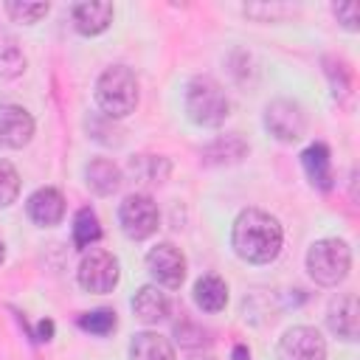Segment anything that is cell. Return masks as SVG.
Instances as JSON below:
<instances>
[{
  "label": "cell",
  "instance_id": "obj_1",
  "mask_svg": "<svg viewBox=\"0 0 360 360\" xmlns=\"http://www.w3.org/2000/svg\"><path fill=\"white\" fill-rule=\"evenodd\" d=\"M281 225L276 217L259 208H248L236 217L233 231H231V245L239 259L250 264H267L281 253Z\"/></svg>",
  "mask_w": 360,
  "mask_h": 360
},
{
  "label": "cell",
  "instance_id": "obj_2",
  "mask_svg": "<svg viewBox=\"0 0 360 360\" xmlns=\"http://www.w3.org/2000/svg\"><path fill=\"white\" fill-rule=\"evenodd\" d=\"M96 101L107 118H124L138 107V79L127 65H112L96 79Z\"/></svg>",
  "mask_w": 360,
  "mask_h": 360
},
{
  "label": "cell",
  "instance_id": "obj_3",
  "mask_svg": "<svg viewBox=\"0 0 360 360\" xmlns=\"http://www.w3.org/2000/svg\"><path fill=\"white\" fill-rule=\"evenodd\" d=\"M186 112L200 127H219L231 112V101L211 76H197L186 84Z\"/></svg>",
  "mask_w": 360,
  "mask_h": 360
},
{
  "label": "cell",
  "instance_id": "obj_4",
  "mask_svg": "<svg viewBox=\"0 0 360 360\" xmlns=\"http://www.w3.org/2000/svg\"><path fill=\"white\" fill-rule=\"evenodd\" d=\"M352 267V250L343 239H318L307 250V270L315 284L338 287Z\"/></svg>",
  "mask_w": 360,
  "mask_h": 360
},
{
  "label": "cell",
  "instance_id": "obj_5",
  "mask_svg": "<svg viewBox=\"0 0 360 360\" xmlns=\"http://www.w3.org/2000/svg\"><path fill=\"white\" fill-rule=\"evenodd\" d=\"M118 276H121L118 259L101 248H90V253H84V259L79 262V270H76L79 287L87 292H96V295L112 292L118 284Z\"/></svg>",
  "mask_w": 360,
  "mask_h": 360
},
{
  "label": "cell",
  "instance_id": "obj_6",
  "mask_svg": "<svg viewBox=\"0 0 360 360\" xmlns=\"http://www.w3.org/2000/svg\"><path fill=\"white\" fill-rule=\"evenodd\" d=\"M158 219H160V214L149 194H129L118 208L121 231L135 242L149 239L158 231Z\"/></svg>",
  "mask_w": 360,
  "mask_h": 360
},
{
  "label": "cell",
  "instance_id": "obj_7",
  "mask_svg": "<svg viewBox=\"0 0 360 360\" xmlns=\"http://www.w3.org/2000/svg\"><path fill=\"white\" fill-rule=\"evenodd\" d=\"M264 127L267 132L281 141V143H292L304 135L307 129V115L301 110L298 101H290V98H276L267 104L264 110Z\"/></svg>",
  "mask_w": 360,
  "mask_h": 360
},
{
  "label": "cell",
  "instance_id": "obj_8",
  "mask_svg": "<svg viewBox=\"0 0 360 360\" xmlns=\"http://www.w3.org/2000/svg\"><path fill=\"white\" fill-rule=\"evenodd\" d=\"M146 270L158 284L174 290L186 278V256L172 242H160L146 253Z\"/></svg>",
  "mask_w": 360,
  "mask_h": 360
},
{
  "label": "cell",
  "instance_id": "obj_9",
  "mask_svg": "<svg viewBox=\"0 0 360 360\" xmlns=\"http://www.w3.org/2000/svg\"><path fill=\"white\" fill-rule=\"evenodd\" d=\"M278 360H326V343L312 326H292L278 340Z\"/></svg>",
  "mask_w": 360,
  "mask_h": 360
},
{
  "label": "cell",
  "instance_id": "obj_10",
  "mask_svg": "<svg viewBox=\"0 0 360 360\" xmlns=\"http://www.w3.org/2000/svg\"><path fill=\"white\" fill-rule=\"evenodd\" d=\"M326 326H329L332 335H338L343 340H357V335H360V304H357L354 292H343L329 304Z\"/></svg>",
  "mask_w": 360,
  "mask_h": 360
},
{
  "label": "cell",
  "instance_id": "obj_11",
  "mask_svg": "<svg viewBox=\"0 0 360 360\" xmlns=\"http://www.w3.org/2000/svg\"><path fill=\"white\" fill-rule=\"evenodd\" d=\"M34 138V118L20 104H0V146L22 149Z\"/></svg>",
  "mask_w": 360,
  "mask_h": 360
},
{
  "label": "cell",
  "instance_id": "obj_12",
  "mask_svg": "<svg viewBox=\"0 0 360 360\" xmlns=\"http://www.w3.org/2000/svg\"><path fill=\"white\" fill-rule=\"evenodd\" d=\"M25 208H28V217H31L37 225L51 228V225H59L62 217H65V197H62L59 188L45 186V188H37V191L28 197V205H25Z\"/></svg>",
  "mask_w": 360,
  "mask_h": 360
},
{
  "label": "cell",
  "instance_id": "obj_13",
  "mask_svg": "<svg viewBox=\"0 0 360 360\" xmlns=\"http://www.w3.org/2000/svg\"><path fill=\"white\" fill-rule=\"evenodd\" d=\"M110 22H112V3L107 0H87L73 6V25L84 37H96L107 31Z\"/></svg>",
  "mask_w": 360,
  "mask_h": 360
},
{
  "label": "cell",
  "instance_id": "obj_14",
  "mask_svg": "<svg viewBox=\"0 0 360 360\" xmlns=\"http://www.w3.org/2000/svg\"><path fill=\"white\" fill-rule=\"evenodd\" d=\"M301 166L309 177V183L321 191H329L332 188V180H335V172H332V155H329V146L315 141L309 143L304 152H301Z\"/></svg>",
  "mask_w": 360,
  "mask_h": 360
},
{
  "label": "cell",
  "instance_id": "obj_15",
  "mask_svg": "<svg viewBox=\"0 0 360 360\" xmlns=\"http://www.w3.org/2000/svg\"><path fill=\"white\" fill-rule=\"evenodd\" d=\"M132 312L138 321L143 323H160L169 315V298L166 292H160L158 287L146 284L132 295Z\"/></svg>",
  "mask_w": 360,
  "mask_h": 360
},
{
  "label": "cell",
  "instance_id": "obj_16",
  "mask_svg": "<svg viewBox=\"0 0 360 360\" xmlns=\"http://www.w3.org/2000/svg\"><path fill=\"white\" fill-rule=\"evenodd\" d=\"M84 180H87V188L96 191L98 197H107L112 191H118L121 186V169L107 160V158H96L84 166Z\"/></svg>",
  "mask_w": 360,
  "mask_h": 360
},
{
  "label": "cell",
  "instance_id": "obj_17",
  "mask_svg": "<svg viewBox=\"0 0 360 360\" xmlns=\"http://www.w3.org/2000/svg\"><path fill=\"white\" fill-rule=\"evenodd\" d=\"M248 155V143L231 132V135H222L217 141H211L205 149H202V160L208 166H228V163H239L242 158Z\"/></svg>",
  "mask_w": 360,
  "mask_h": 360
},
{
  "label": "cell",
  "instance_id": "obj_18",
  "mask_svg": "<svg viewBox=\"0 0 360 360\" xmlns=\"http://www.w3.org/2000/svg\"><path fill=\"white\" fill-rule=\"evenodd\" d=\"M194 304L202 312H219V309H225V304H228V287H225V281L219 276H214V273L197 278V284H194Z\"/></svg>",
  "mask_w": 360,
  "mask_h": 360
},
{
  "label": "cell",
  "instance_id": "obj_19",
  "mask_svg": "<svg viewBox=\"0 0 360 360\" xmlns=\"http://www.w3.org/2000/svg\"><path fill=\"white\" fill-rule=\"evenodd\" d=\"M129 360H174V349L158 332H138L129 343Z\"/></svg>",
  "mask_w": 360,
  "mask_h": 360
},
{
  "label": "cell",
  "instance_id": "obj_20",
  "mask_svg": "<svg viewBox=\"0 0 360 360\" xmlns=\"http://www.w3.org/2000/svg\"><path fill=\"white\" fill-rule=\"evenodd\" d=\"M101 239V225H98V217L93 208H79L76 217H73V242L76 248H93L96 242Z\"/></svg>",
  "mask_w": 360,
  "mask_h": 360
},
{
  "label": "cell",
  "instance_id": "obj_21",
  "mask_svg": "<svg viewBox=\"0 0 360 360\" xmlns=\"http://www.w3.org/2000/svg\"><path fill=\"white\" fill-rule=\"evenodd\" d=\"M132 172L143 183H163L169 174V163L163 158H155V155H141L132 160Z\"/></svg>",
  "mask_w": 360,
  "mask_h": 360
},
{
  "label": "cell",
  "instance_id": "obj_22",
  "mask_svg": "<svg viewBox=\"0 0 360 360\" xmlns=\"http://www.w3.org/2000/svg\"><path fill=\"white\" fill-rule=\"evenodd\" d=\"M25 70V56L17 48V42H3L0 45V79H14Z\"/></svg>",
  "mask_w": 360,
  "mask_h": 360
},
{
  "label": "cell",
  "instance_id": "obj_23",
  "mask_svg": "<svg viewBox=\"0 0 360 360\" xmlns=\"http://www.w3.org/2000/svg\"><path fill=\"white\" fill-rule=\"evenodd\" d=\"M79 326L90 335H110L115 329V312L112 309H93L79 318Z\"/></svg>",
  "mask_w": 360,
  "mask_h": 360
},
{
  "label": "cell",
  "instance_id": "obj_24",
  "mask_svg": "<svg viewBox=\"0 0 360 360\" xmlns=\"http://www.w3.org/2000/svg\"><path fill=\"white\" fill-rule=\"evenodd\" d=\"M174 338H177V343L186 346V349H200V346L208 343V332H205L200 323L188 321V318H183V321L174 323Z\"/></svg>",
  "mask_w": 360,
  "mask_h": 360
},
{
  "label": "cell",
  "instance_id": "obj_25",
  "mask_svg": "<svg viewBox=\"0 0 360 360\" xmlns=\"http://www.w3.org/2000/svg\"><path fill=\"white\" fill-rule=\"evenodd\" d=\"M6 14L14 20V22H37L39 17L48 14V3H20V0H8L6 3Z\"/></svg>",
  "mask_w": 360,
  "mask_h": 360
},
{
  "label": "cell",
  "instance_id": "obj_26",
  "mask_svg": "<svg viewBox=\"0 0 360 360\" xmlns=\"http://www.w3.org/2000/svg\"><path fill=\"white\" fill-rule=\"evenodd\" d=\"M20 194V174L8 160H0V208H8Z\"/></svg>",
  "mask_w": 360,
  "mask_h": 360
},
{
  "label": "cell",
  "instance_id": "obj_27",
  "mask_svg": "<svg viewBox=\"0 0 360 360\" xmlns=\"http://www.w3.org/2000/svg\"><path fill=\"white\" fill-rule=\"evenodd\" d=\"M323 65H326V76L332 79L335 96H346V93L352 90V70L346 68V62L326 56V59H323Z\"/></svg>",
  "mask_w": 360,
  "mask_h": 360
},
{
  "label": "cell",
  "instance_id": "obj_28",
  "mask_svg": "<svg viewBox=\"0 0 360 360\" xmlns=\"http://www.w3.org/2000/svg\"><path fill=\"white\" fill-rule=\"evenodd\" d=\"M335 17L349 31H357L360 28V6L357 3H338L335 6Z\"/></svg>",
  "mask_w": 360,
  "mask_h": 360
},
{
  "label": "cell",
  "instance_id": "obj_29",
  "mask_svg": "<svg viewBox=\"0 0 360 360\" xmlns=\"http://www.w3.org/2000/svg\"><path fill=\"white\" fill-rule=\"evenodd\" d=\"M245 14L264 22V20H276V17L292 14V8L290 6H281V3H273V6H245Z\"/></svg>",
  "mask_w": 360,
  "mask_h": 360
},
{
  "label": "cell",
  "instance_id": "obj_30",
  "mask_svg": "<svg viewBox=\"0 0 360 360\" xmlns=\"http://www.w3.org/2000/svg\"><path fill=\"white\" fill-rule=\"evenodd\" d=\"M53 335V321H39L37 332H34V340H51Z\"/></svg>",
  "mask_w": 360,
  "mask_h": 360
},
{
  "label": "cell",
  "instance_id": "obj_31",
  "mask_svg": "<svg viewBox=\"0 0 360 360\" xmlns=\"http://www.w3.org/2000/svg\"><path fill=\"white\" fill-rule=\"evenodd\" d=\"M233 360H250V352H248L242 343H236V346H233Z\"/></svg>",
  "mask_w": 360,
  "mask_h": 360
},
{
  "label": "cell",
  "instance_id": "obj_32",
  "mask_svg": "<svg viewBox=\"0 0 360 360\" xmlns=\"http://www.w3.org/2000/svg\"><path fill=\"white\" fill-rule=\"evenodd\" d=\"M3 259H6V245H3V239H0V264H3Z\"/></svg>",
  "mask_w": 360,
  "mask_h": 360
},
{
  "label": "cell",
  "instance_id": "obj_33",
  "mask_svg": "<svg viewBox=\"0 0 360 360\" xmlns=\"http://www.w3.org/2000/svg\"><path fill=\"white\" fill-rule=\"evenodd\" d=\"M191 360H211V357H191Z\"/></svg>",
  "mask_w": 360,
  "mask_h": 360
}]
</instances>
